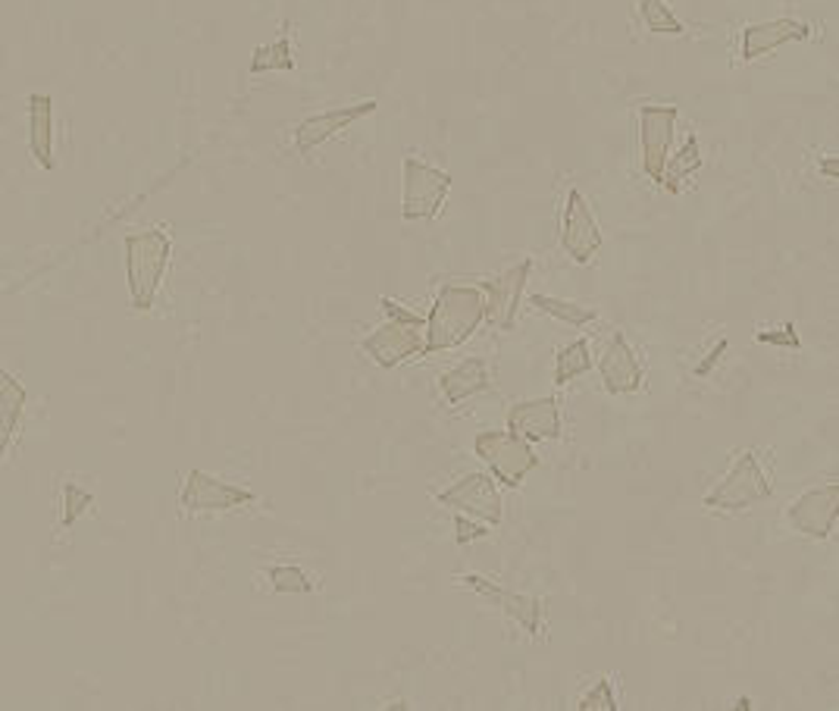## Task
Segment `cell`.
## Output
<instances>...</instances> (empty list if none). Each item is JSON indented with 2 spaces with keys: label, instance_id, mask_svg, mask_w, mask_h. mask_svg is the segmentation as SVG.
<instances>
[{
  "label": "cell",
  "instance_id": "6da1fadb",
  "mask_svg": "<svg viewBox=\"0 0 839 711\" xmlns=\"http://www.w3.org/2000/svg\"><path fill=\"white\" fill-rule=\"evenodd\" d=\"M486 320V295L480 285L445 283L436 295L433 313L426 317V348L423 355H439L464 345Z\"/></svg>",
  "mask_w": 839,
  "mask_h": 711
},
{
  "label": "cell",
  "instance_id": "7a4b0ae2",
  "mask_svg": "<svg viewBox=\"0 0 839 711\" xmlns=\"http://www.w3.org/2000/svg\"><path fill=\"white\" fill-rule=\"evenodd\" d=\"M169 251H173V241L164 226H151L126 236V276H129V295L135 310H147L154 305L169 266Z\"/></svg>",
  "mask_w": 839,
  "mask_h": 711
},
{
  "label": "cell",
  "instance_id": "3957f363",
  "mask_svg": "<svg viewBox=\"0 0 839 711\" xmlns=\"http://www.w3.org/2000/svg\"><path fill=\"white\" fill-rule=\"evenodd\" d=\"M382 310L389 313V320L382 327H376L370 335L361 339V352L370 355L374 364L382 370H392L407 357H420L426 348V320L414 310L401 308L395 298H382Z\"/></svg>",
  "mask_w": 839,
  "mask_h": 711
},
{
  "label": "cell",
  "instance_id": "277c9868",
  "mask_svg": "<svg viewBox=\"0 0 839 711\" xmlns=\"http://www.w3.org/2000/svg\"><path fill=\"white\" fill-rule=\"evenodd\" d=\"M773 496L768 474L761 467L758 451H740V458L733 461V467L723 474V479L705 496V508L714 511H746L752 505H761Z\"/></svg>",
  "mask_w": 839,
  "mask_h": 711
},
{
  "label": "cell",
  "instance_id": "5b68a950",
  "mask_svg": "<svg viewBox=\"0 0 839 711\" xmlns=\"http://www.w3.org/2000/svg\"><path fill=\"white\" fill-rule=\"evenodd\" d=\"M476 458H483L492 467L495 479L508 489L523 486V479L539 467V454L533 451V442L513 436L511 429H483L473 439Z\"/></svg>",
  "mask_w": 839,
  "mask_h": 711
},
{
  "label": "cell",
  "instance_id": "8992f818",
  "mask_svg": "<svg viewBox=\"0 0 839 711\" xmlns=\"http://www.w3.org/2000/svg\"><path fill=\"white\" fill-rule=\"evenodd\" d=\"M401 173H404V191H401V214H404V220L407 223L436 220L454 179L445 169H439V166L423 164L414 154L404 157Z\"/></svg>",
  "mask_w": 839,
  "mask_h": 711
},
{
  "label": "cell",
  "instance_id": "52a82bcc",
  "mask_svg": "<svg viewBox=\"0 0 839 711\" xmlns=\"http://www.w3.org/2000/svg\"><path fill=\"white\" fill-rule=\"evenodd\" d=\"M676 119H680V107L674 104H642L639 107V161H642V173L654 186H661L664 164L674 147Z\"/></svg>",
  "mask_w": 839,
  "mask_h": 711
},
{
  "label": "cell",
  "instance_id": "ba28073f",
  "mask_svg": "<svg viewBox=\"0 0 839 711\" xmlns=\"http://www.w3.org/2000/svg\"><path fill=\"white\" fill-rule=\"evenodd\" d=\"M436 501L451 508V511H458V514H464V518L486 523V526H498L501 514H505L498 486L489 474H466L454 486L442 489Z\"/></svg>",
  "mask_w": 839,
  "mask_h": 711
},
{
  "label": "cell",
  "instance_id": "9c48e42d",
  "mask_svg": "<svg viewBox=\"0 0 839 711\" xmlns=\"http://www.w3.org/2000/svg\"><path fill=\"white\" fill-rule=\"evenodd\" d=\"M605 245L602 229L595 223V214L586 201V194L580 189L567 191V204H564V216H560V248L570 254L574 263H589L599 248Z\"/></svg>",
  "mask_w": 839,
  "mask_h": 711
},
{
  "label": "cell",
  "instance_id": "30bf717a",
  "mask_svg": "<svg viewBox=\"0 0 839 711\" xmlns=\"http://www.w3.org/2000/svg\"><path fill=\"white\" fill-rule=\"evenodd\" d=\"M458 583L464 590H473L476 595H483L501 615H508L513 624H520V630H527L530 637H542L545 633V608L533 595L511 593V590L492 583V580L480 577V573H464V577H458Z\"/></svg>",
  "mask_w": 839,
  "mask_h": 711
},
{
  "label": "cell",
  "instance_id": "8fae6325",
  "mask_svg": "<svg viewBox=\"0 0 839 711\" xmlns=\"http://www.w3.org/2000/svg\"><path fill=\"white\" fill-rule=\"evenodd\" d=\"M839 518V483H827L820 489L802 493L787 508V521L795 533L808 540H830Z\"/></svg>",
  "mask_w": 839,
  "mask_h": 711
},
{
  "label": "cell",
  "instance_id": "7c38bea8",
  "mask_svg": "<svg viewBox=\"0 0 839 711\" xmlns=\"http://www.w3.org/2000/svg\"><path fill=\"white\" fill-rule=\"evenodd\" d=\"M257 496L245 486H233L220 476L204 474V471H191L179 493V505L198 514V511H233V508H245L255 505Z\"/></svg>",
  "mask_w": 839,
  "mask_h": 711
},
{
  "label": "cell",
  "instance_id": "4fadbf2b",
  "mask_svg": "<svg viewBox=\"0 0 839 711\" xmlns=\"http://www.w3.org/2000/svg\"><path fill=\"white\" fill-rule=\"evenodd\" d=\"M530 273H533V258H523L508 273H501V276L480 285L483 295H486V320L495 330H513L517 308H520V298H523V288H527Z\"/></svg>",
  "mask_w": 839,
  "mask_h": 711
},
{
  "label": "cell",
  "instance_id": "5bb4252c",
  "mask_svg": "<svg viewBox=\"0 0 839 711\" xmlns=\"http://www.w3.org/2000/svg\"><path fill=\"white\" fill-rule=\"evenodd\" d=\"M376 100H361V104H348V107H335V110H327V114H314L298 122L295 129V147L298 154H314L317 147L329 139H335L339 132H345L348 126H354L357 119L370 117L376 114Z\"/></svg>",
  "mask_w": 839,
  "mask_h": 711
},
{
  "label": "cell",
  "instance_id": "9a60e30c",
  "mask_svg": "<svg viewBox=\"0 0 839 711\" xmlns=\"http://www.w3.org/2000/svg\"><path fill=\"white\" fill-rule=\"evenodd\" d=\"M508 429L527 442H555L564 432L560 420V402L555 395L517 402L508 407Z\"/></svg>",
  "mask_w": 839,
  "mask_h": 711
},
{
  "label": "cell",
  "instance_id": "2e32d148",
  "mask_svg": "<svg viewBox=\"0 0 839 711\" xmlns=\"http://www.w3.org/2000/svg\"><path fill=\"white\" fill-rule=\"evenodd\" d=\"M599 370H602V382H605L607 395H633L642 389V360L636 357L633 345L627 342L624 332H614L611 342L605 345V352L599 357Z\"/></svg>",
  "mask_w": 839,
  "mask_h": 711
},
{
  "label": "cell",
  "instance_id": "e0dca14e",
  "mask_svg": "<svg viewBox=\"0 0 839 711\" xmlns=\"http://www.w3.org/2000/svg\"><path fill=\"white\" fill-rule=\"evenodd\" d=\"M812 28L799 20H790V16H780V20H768V23H752L743 28V38H740V54L743 60L752 63L765 54H773L783 45H795V42H808Z\"/></svg>",
  "mask_w": 839,
  "mask_h": 711
},
{
  "label": "cell",
  "instance_id": "ac0fdd59",
  "mask_svg": "<svg viewBox=\"0 0 839 711\" xmlns=\"http://www.w3.org/2000/svg\"><path fill=\"white\" fill-rule=\"evenodd\" d=\"M489 389V367L483 357H466L439 377V392L448 404H461Z\"/></svg>",
  "mask_w": 839,
  "mask_h": 711
},
{
  "label": "cell",
  "instance_id": "d6986e66",
  "mask_svg": "<svg viewBox=\"0 0 839 711\" xmlns=\"http://www.w3.org/2000/svg\"><path fill=\"white\" fill-rule=\"evenodd\" d=\"M28 147L35 154V161L54 169V100L50 95L28 97Z\"/></svg>",
  "mask_w": 839,
  "mask_h": 711
},
{
  "label": "cell",
  "instance_id": "ffe728a7",
  "mask_svg": "<svg viewBox=\"0 0 839 711\" xmlns=\"http://www.w3.org/2000/svg\"><path fill=\"white\" fill-rule=\"evenodd\" d=\"M23 407H25V389L20 382L13 380L3 367H0V461L10 449L16 429H20V420H23Z\"/></svg>",
  "mask_w": 839,
  "mask_h": 711
},
{
  "label": "cell",
  "instance_id": "44dd1931",
  "mask_svg": "<svg viewBox=\"0 0 839 711\" xmlns=\"http://www.w3.org/2000/svg\"><path fill=\"white\" fill-rule=\"evenodd\" d=\"M701 164H705V161H701L699 139H696V135H689L686 144H683L676 154L667 157V164H664V176H661V186L671 191V194H680V191H683V182H686L696 169H701Z\"/></svg>",
  "mask_w": 839,
  "mask_h": 711
},
{
  "label": "cell",
  "instance_id": "7402d4cb",
  "mask_svg": "<svg viewBox=\"0 0 839 711\" xmlns=\"http://www.w3.org/2000/svg\"><path fill=\"white\" fill-rule=\"evenodd\" d=\"M592 370V355H589V342L586 339H574L570 345H564L555 360V382L567 386L570 380L583 377Z\"/></svg>",
  "mask_w": 839,
  "mask_h": 711
},
{
  "label": "cell",
  "instance_id": "603a6c76",
  "mask_svg": "<svg viewBox=\"0 0 839 711\" xmlns=\"http://www.w3.org/2000/svg\"><path fill=\"white\" fill-rule=\"evenodd\" d=\"M295 70V57H292V45H288V35H280L276 42L263 45V48L255 50L251 63H248V72L251 75H260V72H292Z\"/></svg>",
  "mask_w": 839,
  "mask_h": 711
},
{
  "label": "cell",
  "instance_id": "cb8c5ba5",
  "mask_svg": "<svg viewBox=\"0 0 839 711\" xmlns=\"http://www.w3.org/2000/svg\"><path fill=\"white\" fill-rule=\"evenodd\" d=\"M533 308L555 317L560 323H567V327H586V323L599 320V313L592 308H583L577 301H560V298H552V295H533Z\"/></svg>",
  "mask_w": 839,
  "mask_h": 711
},
{
  "label": "cell",
  "instance_id": "d4e9b609",
  "mask_svg": "<svg viewBox=\"0 0 839 711\" xmlns=\"http://www.w3.org/2000/svg\"><path fill=\"white\" fill-rule=\"evenodd\" d=\"M639 16H642L646 28L658 32V35H683L686 32V25L676 20L664 0H639Z\"/></svg>",
  "mask_w": 839,
  "mask_h": 711
},
{
  "label": "cell",
  "instance_id": "484cf974",
  "mask_svg": "<svg viewBox=\"0 0 839 711\" xmlns=\"http://www.w3.org/2000/svg\"><path fill=\"white\" fill-rule=\"evenodd\" d=\"M270 583L276 593H295L307 595L314 593V577L307 570L295 568V565H282V568H270Z\"/></svg>",
  "mask_w": 839,
  "mask_h": 711
},
{
  "label": "cell",
  "instance_id": "4316f807",
  "mask_svg": "<svg viewBox=\"0 0 839 711\" xmlns=\"http://www.w3.org/2000/svg\"><path fill=\"white\" fill-rule=\"evenodd\" d=\"M580 711H617L621 709V699H617V689H614V677H602L595 687L586 692L580 699Z\"/></svg>",
  "mask_w": 839,
  "mask_h": 711
},
{
  "label": "cell",
  "instance_id": "83f0119b",
  "mask_svg": "<svg viewBox=\"0 0 839 711\" xmlns=\"http://www.w3.org/2000/svg\"><path fill=\"white\" fill-rule=\"evenodd\" d=\"M63 496H67V514H63V523H67V526H72V523H75V518H79V514L88 508L92 496H88V493H79L75 486H67V489H63Z\"/></svg>",
  "mask_w": 839,
  "mask_h": 711
},
{
  "label": "cell",
  "instance_id": "f1b7e54d",
  "mask_svg": "<svg viewBox=\"0 0 839 711\" xmlns=\"http://www.w3.org/2000/svg\"><path fill=\"white\" fill-rule=\"evenodd\" d=\"M454 530H458V546H466V543H473V540H486V536H489L486 523H470L464 514L454 521Z\"/></svg>",
  "mask_w": 839,
  "mask_h": 711
},
{
  "label": "cell",
  "instance_id": "f546056e",
  "mask_svg": "<svg viewBox=\"0 0 839 711\" xmlns=\"http://www.w3.org/2000/svg\"><path fill=\"white\" fill-rule=\"evenodd\" d=\"M758 342H765V345H790V348H799V335H795L793 327H783V332H758L755 335Z\"/></svg>",
  "mask_w": 839,
  "mask_h": 711
},
{
  "label": "cell",
  "instance_id": "4dcf8cb0",
  "mask_svg": "<svg viewBox=\"0 0 839 711\" xmlns=\"http://www.w3.org/2000/svg\"><path fill=\"white\" fill-rule=\"evenodd\" d=\"M723 352H726V339H721V342H718V348L711 352V357H705L699 367H696V377H705V374H708V370H711V367L718 364V357H721Z\"/></svg>",
  "mask_w": 839,
  "mask_h": 711
},
{
  "label": "cell",
  "instance_id": "1f68e13d",
  "mask_svg": "<svg viewBox=\"0 0 839 711\" xmlns=\"http://www.w3.org/2000/svg\"><path fill=\"white\" fill-rule=\"evenodd\" d=\"M820 173H824V179H830V182H837V176H839V161H837V154H834V157H830V154H827V157H824V161H820Z\"/></svg>",
  "mask_w": 839,
  "mask_h": 711
}]
</instances>
